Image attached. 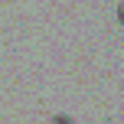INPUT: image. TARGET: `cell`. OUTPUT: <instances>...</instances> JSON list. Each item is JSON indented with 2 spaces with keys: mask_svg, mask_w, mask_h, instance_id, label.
Returning a JSON list of instances; mask_svg holds the SVG:
<instances>
[{
  "mask_svg": "<svg viewBox=\"0 0 124 124\" xmlns=\"http://www.w3.org/2000/svg\"><path fill=\"white\" fill-rule=\"evenodd\" d=\"M118 23L124 26V0H121V3H118Z\"/></svg>",
  "mask_w": 124,
  "mask_h": 124,
  "instance_id": "6da1fadb",
  "label": "cell"
}]
</instances>
